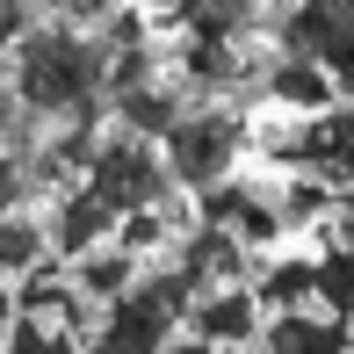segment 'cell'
I'll list each match as a JSON object with an SVG mask.
<instances>
[{
  "mask_svg": "<svg viewBox=\"0 0 354 354\" xmlns=\"http://www.w3.org/2000/svg\"><path fill=\"white\" fill-rule=\"evenodd\" d=\"M109 232H116V210H109L87 181H80V188H58L51 217H44V239H51L66 261H73V253H87V246H102Z\"/></svg>",
  "mask_w": 354,
  "mask_h": 354,
  "instance_id": "obj_11",
  "label": "cell"
},
{
  "mask_svg": "<svg viewBox=\"0 0 354 354\" xmlns=\"http://www.w3.org/2000/svg\"><path fill=\"white\" fill-rule=\"evenodd\" d=\"M340 326H347V347H354V318H340Z\"/></svg>",
  "mask_w": 354,
  "mask_h": 354,
  "instance_id": "obj_26",
  "label": "cell"
},
{
  "mask_svg": "<svg viewBox=\"0 0 354 354\" xmlns=\"http://www.w3.org/2000/svg\"><path fill=\"white\" fill-rule=\"evenodd\" d=\"M333 210V188L318 181V174H297L289 181V196H282V232H297V224H318Z\"/></svg>",
  "mask_w": 354,
  "mask_h": 354,
  "instance_id": "obj_21",
  "label": "cell"
},
{
  "mask_svg": "<svg viewBox=\"0 0 354 354\" xmlns=\"http://www.w3.org/2000/svg\"><path fill=\"white\" fill-rule=\"evenodd\" d=\"M188 347H253L261 333V304H253L246 282H217V289H196L188 297Z\"/></svg>",
  "mask_w": 354,
  "mask_h": 354,
  "instance_id": "obj_7",
  "label": "cell"
},
{
  "mask_svg": "<svg viewBox=\"0 0 354 354\" xmlns=\"http://www.w3.org/2000/svg\"><path fill=\"white\" fill-rule=\"evenodd\" d=\"M8 318H15V289H8V275H0V333H8Z\"/></svg>",
  "mask_w": 354,
  "mask_h": 354,
  "instance_id": "obj_25",
  "label": "cell"
},
{
  "mask_svg": "<svg viewBox=\"0 0 354 354\" xmlns=\"http://www.w3.org/2000/svg\"><path fill=\"white\" fill-rule=\"evenodd\" d=\"M253 347H275V354H347V326L340 318H318L304 311V304H289V311H268V326L253 333Z\"/></svg>",
  "mask_w": 354,
  "mask_h": 354,
  "instance_id": "obj_12",
  "label": "cell"
},
{
  "mask_svg": "<svg viewBox=\"0 0 354 354\" xmlns=\"http://www.w3.org/2000/svg\"><path fill=\"white\" fill-rule=\"evenodd\" d=\"M29 196V174H22V152H0V217Z\"/></svg>",
  "mask_w": 354,
  "mask_h": 354,
  "instance_id": "obj_24",
  "label": "cell"
},
{
  "mask_svg": "<svg viewBox=\"0 0 354 354\" xmlns=\"http://www.w3.org/2000/svg\"><path fill=\"white\" fill-rule=\"evenodd\" d=\"M347 94H354V87H347Z\"/></svg>",
  "mask_w": 354,
  "mask_h": 354,
  "instance_id": "obj_28",
  "label": "cell"
},
{
  "mask_svg": "<svg viewBox=\"0 0 354 354\" xmlns=\"http://www.w3.org/2000/svg\"><path fill=\"white\" fill-rule=\"evenodd\" d=\"M239 152H246V123L232 109H181L167 123V138H159V159H167L174 188H188V196L224 181L239 167Z\"/></svg>",
  "mask_w": 354,
  "mask_h": 354,
  "instance_id": "obj_3",
  "label": "cell"
},
{
  "mask_svg": "<svg viewBox=\"0 0 354 354\" xmlns=\"http://www.w3.org/2000/svg\"><path fill=\"white\" fill-rule=\"evenodd\" d=\"M174 73H181V87H239L246 80V51H239V37H188L181 29V51H174Z\"/></svg>",
  "mask_w": 354,
  "mask_h": 354,
  "instance_id": "obj_13",
  "label": "cell"
},
{
  "mask_svg": "<svg viewBox=\"0 0 354 354\" xmlns=\"http://www.w3.org/2000/svg\"><path fill=\"white\" fill-rule=\"evenodd\" d=\"M275 51L318 58L333 73V87H354V0H289L275 22Z\"/></svg>",
  "mask_w": 354,
  "mask_h": 354,
  "instance_id": "obj_6",
  "label": "cell"
},
{
  "mask_svg": "<svg viewBox=\"0 0 354 354\" xmlns=\"http://www.w3.org/2000/svg\"><path fill=\"white\" fill-rule=\"evenodd\" d=\"M37 22V0H0V58L15 51V37Z\"/></svg>",
  "mask_w": 354,
  "mask_h": 354,
  "instance_id": "obj_22",
  "label": "cell"
},
{
  "mask_svg": "<svg viewBox=\"0 0 354 354\" xmlns=\"http://www.w3.org/2000/svg\"><path fill=\"white\" fill-rule=\"evenodd\" d=\"M311 304H326L333 318H354V246L333 239V246L311 261Z\"/></svg>",
  "mask_w": 354,
  "mask_h": 354,
  "instance_id": "obj_18",
  "label": "cell"
},
{
  "mask_svg": "<svg viewBox=\"0 0 354 354\" xmlns=\"http://www.w3.org/2000/svg\"><path fill=\"white\" fill-rule=\"evenodd\" d=\"M116 0H37V15H58V22H102Z\"/></svg>",
  "mask_w": 354,
  "mask_h": 354,
  "instance_id": "obj_23",
  "label": "cell"
},
{
  "mask_svg": "<svg viewBox=\"0 0 354 354\" xmlns=\"http://www.w3.org/2000/svg\"><path fill=\"white\" fill-rule=\"evenodd\" d=\"M51 253V239H44V217H29L22 203H15L8 217H0V275H22L29 261H44Z\"/></svg>",
  "mask_w": 354,
  "mask_h": 354,
  "instance_id": "obj_19",
  "label": "cell"
},
{
  "mask_svg": "<svg viewBox=\"0 0 354 354\" xmlns=\"http://www.w3.org/2000/svg\"><path fill=\"white\" fill-rule=\"evenodd\" d=\"M188 37H246L261 22V0H167Z\"/></svg>",
  "mask_w": 354,
  "mask_h": 354,
  "instance_id": "obj_16",
  "label": "cell"
},
{
  "mask_svg": "<svg viewBox=\"0 0 354 354\" xmlns=\"http://www.w3.org/2000/svg\"><path fill=\"white\" fill-rule=\"evenodd\" d=\"M261 87L275 94L282 109H297V116H304V109H326L333 94H340V87H333V73L318 66V58H297V51H275V66H268Z\"/></svg>",
  "mask_w": 354,
  "mask_h": 354,
  "instance_id": "obj_14",
  "label": "cell"
},
{
  "mask_svg": "<svg viewBox=\"0 0 354 354\" xmlns=\"http://www.w3.org/2000/svg\"><path fill=\"white\" fill-rule=\"evenodd\" d=\"M66 275H73V289H80V297H87L94 311H102V304H109L123 282L138 275V253H131V246H109V239H102V246L73 253V261H66Z\"/></svg>",
  "mask_w": 354,
  "mask_h": 354,
  "instance_id": "obj_15",
  "label": "cell"
},
{
  "mask_svg": "<svg viewBox=\"0 0 354 354\" xmlns=\"http://www.w3.org/2000/svg\"><path fill=\"white\" fill-rule=\"evenodd\" d=\"M87 188L109 203V210H145V203H167L174 196V174H167V159H159V138H138V131H109V138H94V152H87Z\"/></svg>",
  "mask_w": 354,
  "mask_h": 354,
  "instance_id": "obj_4",
  "label": "cell"
},
{
  "mask_svg": "<svg viewBox=\"0 0 354 354\" xmlns=\"http://www.w3.org/2000/svg\"><path fill=\"white\" fill-rule=\"evenodd\" d=\"M0 347H15V354H73L80 333H73V326H44L37 311H15L8 333H0Z\"/></svg>",
  "mask_w": 354,
  "mask_h": 354,
  "instance_id": "obj_20",
  "label": "cell"
},
{
  "mask_svg": "<svg viewBox=\"0 0 354 354\" xmlns=\"http://www.w3.org/2000/svg\"><path fill=\"white\" fill-rule=\"evenodd\" d=\"M188 297H196V282H188L181 268H138V275L102 304V326L87 333V347H109V354L174 347L181 340V318H188Z\"/></svg>",
  "mask_w": 354,
  "mask_h": 354,
  "instance_id": "obj_2",
  "label": "cell"
},
{
  "mask_svg": "<svg viewBox=\"0 0 354 354\" xmlns=\"http://www.w3.org/2000/svg\"><path fill=\"white\" fill-rule=\"evenodd\" d=\"M174 268H181L196 289L246 282V275H253V246L232 232V224H203V217H196V232H181V246H174Z\"/></svg>",
  "mask_w": 354,
  "mask_h": 354,
  "instance_id": "obj_8",
  "label": "cell"
},
{
  "mask_svg": "<svg viewBox=\"0 0 354 354\" xmlns=\"http://www.w3.org/2000/svg\"><path fill=\"white\" fill-rule=\"evenodd\" d=\"M15 66V102L29 116H66V123H102L109 116V94H102V73H109V37H87V22H29L8 51Z\"/></svg>",
  "mask_w": 354,
  "mask_h": 354,
  "instance_id": "obj_1",
  "label": "cell"
},
{
  "mask_svg": "<svg viewBox=\"0 0 354 354\" xmlns=\"http://www.w3.org/2000/svg\"><path fill=\"white\" fill-rule=\"evenodd\" d=\"M188 109V87L174 73H145V80H131V87H109V116L123 123V131H138V138H167V123Z\"/></svg>",
  "mask_w": 354,
  "mask_h": 354,
  "instance_id": "obj_10",
  "label": "cell"
},
{
  "mask_svg": "<svg viewBox=\"0 0 354 354\" xmlns=\"http://www.w3.org/2000/svg\"><path fill=\"white\" fill-rule=\"evenodd\" d=\"M138 8H145V0H138Z\"/></svg>",
  "mask_w": 354,
  "mask_h": 354,
  "instance_id": "obj_27",
  "label": "cell"
},
{
  "mask_svg": "<svg viewBox=\"0 0 354 354\" xmlns=\"http://www.w3.org/2000/svg\"><path fill=\"white\" fill-rule=\"evenodd\" d=\"M196 217L203 224H232L246 246H275V239H282V210L261 196V188H239L232 174L210 181V188H196Z\"/></svg>",
  "mask_w": 354,
  "mask_h": 354,
  "instance_id": "obj_9",
  "label": "cell"
},
{
  "mask_svg": "<svg viewBox=\"0 0 354 354\" xmlns=\"http://www.w3.org/2000/svg\"><path fill=\"white\" fill-rule=\"evenodd\" d=\"M268 159H282L289 174H318L326 188L354 181V94H333L326 109H304V123L268 131Z\"/></svg>",
  "mask_w": 354,
  "mask_h": 354,
  "instance_id": "obj_5",
  "label": "cell"
},
{
  "mask_svg": "<svg viewBox=\"0 0 354 354\" xmlns=\"http://www.w3.org/2000/svg\"><path fill=\"white\" fill-rule=\"evenodd\" d=\"M246 289H253V304H261V318L289 311V304H311V261H268V268L246 275Z\"/></svg>",
  "mask_w": 354,
  "mask_h": 354,
  "instance_id": "obj_17",
  "label": "cell"
}]
</instances>
